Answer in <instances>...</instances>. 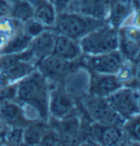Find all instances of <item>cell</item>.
<instances>
[{
    "label": "cell",
    "mask_w": 140,
    "mask_h": 146,
    "mask_svg": "<svg viewBox=\"0 0 140 146\" xmlns=\"http://www.w3.org/2000/svg\"><path fill=\"white\" fill-rule=\"evenodd\" d=\"M17 102L29 122L48 121V100L50 83L37 69L17 83Z\"/></svg>",
    "instance_id": "cell-1"
},
{
    "label": "cell",
    "mask_w": 140,
    "mask_h": 146,
    "mask_svg": "<svg viewBox=\"0 0 140 146\" xmlns=\"http://www.w3.org/2000/svg\"><path fill=\"white\" fill-rule=\"evenodd\" d=\"M106 23V20H101L73 11H61L57 13L53 30L56 33L80 40L86 34Z\"/></svg>",
    "instance_id": "cell-2"
},
{
    "label": "cell",
    "mask_w": 140,
    "mask_h": 146,
    "mask_svg": "<svg viewBox=\"0 0 140 146\" xmlns=\"http://www.w3.org/2000/svg\"><path fill=\"white\" fill-rule=\"evenodd\" d=\"M82 55H100L118 49L117 29L107 22L79 40Z\"/></svg>",
    "instance_id": "cell-3"
},
{
    "label": "cell",
    "mask_w": 140,
    "mask_h": 146,
    "mask_svg": "<svg viewBox=\"0 0 140 146\" xmlns=\"http://www.w3.org/2000/svg\"><path fill=\"white\" fill-rule=\"evenodd\" d=\"M80 68L79 61H69L55 54H49L36 62V69L48 80L50 84H66Z\"/></svg>",
    "instance_id": "cell-4"
},
{
    "label": "cell",
    "mask_w": 140,
    "mask_h": 146,
    "mask_svg": "<svg viewBox=\"0 0 140 146\" xmlns=\"http://www.w3.org/2000/svg\"><path fill=\"white\" fill-rule=\"evenodd\" d=\"M81 108L92 122L102 124H115L122 127L125 122L113 107L111 106L106 97H100L86 94L81 98Z\"/></svg>",
    "instance_id": "cell-5"
},
{
    "label": "cell",
    "mask_w": 140,
    "mask_h": 146,
    "mask_svg": "<svg viewBox=\"0 0 140 146\" xmlns=\"http://www.w3.org/2000/svg\"><path fill=\"white\" fill-rule=\"evenodd\" d=\"M80 68L88 71L106 74H117L122 70L126 59L118 49L100 55H82L79 59Z\"/></svg>",
    "instance_id": "cell-6"
},
{
    "label": "cell",
    "mask_w": 140,
    "mask_h": 146,
    "mask_svg": "<svg viewBox=\"0 0 140 146\" xmlns=\"http://www.w3.org/2000/svg\"><path fill=\"white\" fill-rule=\"evenodd\" d=\"M48 111L49 118L57 120L64 119L79 111L73 96L68 92L65 84H50Z\"/></svg>",
    "instance_id": "cell-7"
},
{
    "label": "cell",
    "mask_w": 140,
    "mask_h": 146,
    "mask_svg": "<svg viewBox=\"0 0 140 146\" xmlns=\"http://www.w3.org/2000/svg\"><path fill=\"white\" fill-rule=\"evenodd\" d=\"M88 142L103 146H114L126 144L122 127L115 124H102L90 122L86 130Z\"/></svg>",
    "instance_id": "cell-8"
},
{
    "label": "cell",
    "mask_w": 140,
    "mask_h": 146,
    "mask_svg": "<svg viewBox=\"0 0 140 146\" xmlns=\"http://www.w3.org/2000/svg\"><path fill=\"white\" fill-rule=\"evenodd\" d=\"M106 98L113 109L125 120L139 113L138 88L122 86Z\"/></svg>",
    "instance_id": "cell-9"
},
{
    "label": "cell",
    "mask_w": 140,
    "mask_h": 146,
    "mask_svg": "<svg viewBox=\"0 0 140 146\" xmlns=\"http://www.w3.org/2000/svg\"><path fill=\"white\" fill-rule=\"evenodd\" d=\"M89 74L90 80L88 85V94L90 95L109 97L111 94L123 86L117 74H106L94 71H89Z\"/></svg>",
    "instance_id": "cell-10"
},
{
    "label": "cell",
    "mask_w": 140,
    "mask_h": 146,
    "mask_svg": "<svg viewBox=\"0 0 140 146\" xmlns=\"http://www.w3.org/2000/svg\"><path fill=\"white\" fill-rule=\"evenodd\" d=\"M118 50L125 59L133 61L140 48V29L130 24H123L117 29Z\"/></svg>",
    "instance_id": "cell-11"
},
{
    "label": "cell",
    "mask_w": 140,
    "mask_h": 146,
    "mask_svg": "<svg viewBox=\"0 0 140 146\" xmlns=\"http://www.w3.org/2000/svg\"><path fill=\"white\" fill-rule=\"evenodd\" d=\"M66 11L79 12L93 18L106 20L109 13L107 0H72Z\"/></svg>",
    "instance_id": "cell-12"
},
{
    "label": "cell",
    "mask_w": 140,
    "mask_h": 146,
    "mask_svg": "<svg viewBox=\"0 0 140 146\" xmlns=\"http://www.w3.org/2000/svg\"><path fill=\"white\" fill-rule=\"evenodd\" d=\"M55 32V31H54ZM53 54L69 61L78 60L82 56V50L79 40L72 39L70 37L61 35L55 32V42Z\"/></svg>",
    "instance_id": "cell-13"
},
{
    "label": "cell",
    "mask_w": 140,
    "mask_h": 146,
    "mask_svg": "<svg viewBox=\"0 0 140 146\" xmlns=\"http://www.w3.org/2000/svg\"><path fill=\"white\" fill-rule=\"evenodd\" d=\"M55 42V32L52 29L45 30L40 35L31 39L29 49L33 55L35 62L53 52Z\"/></svg>",
    "instance_id": "cell-14"
},
{
    "label": "cell",
    "mask_w": 140,
    "mask_h": 146,
    "mask_svg": "<svg viewBox=\"0 0 140 146\" xmlns=\"http://www.w3.org/2000/svg\"><path fill=\"white\" fill-rule=\"evenodd\" d=\"M109 1V13L106 17V22L113 27L118 29L126 23L134 11L135 7L123 2L119 0H107Z\"/></svg>",
    "instance_id": "cell-15"
},
{
    "label": "cell",
    "mask_w": 140,
    "mask_h": 146,
    "mask_svg": "<svg viewBox=\"0 0 140 146\" xmlns=\"http://www.w3.org/2000/svg\"><path fill=\"white\" fill-rule=\"evenodd\" d=\"M0 117L7 127H20L25 128L29 121L23 113L21 105L15 102H9L0 105Z\"/></svg>",
    "instance_id": "cell-16"
},
{
    "label": "cell",
    "mask_w": 140,
    "mask_h": 146,
    "mask_svg": "<svg viewBox=\"0 0 140 146\" xmlns=\"http://www.w3.org/2000/svg\"><path fill=\"white\" fill-rule=\"evenodd\" d=\"M35 69H36V63L33 60L21 59L1 72L5 74L9 83H18L20 80L29 75Z\"/></svg>",
    "instance_id": "cell-17"
},
{
    "label": "cell",
    "mask_w": 140,
    "mask_h": 146,
    "mask_svg": "<svg viewBox=\"0 0 140 146\" xmlns=\"http://www.w3.org/2000/svg\"><path fill=\"white\" fill-rule=\"evenodd\" d=\"M47 128H48V121L36 120L29 122L23 132V145H40L43 134Z\"/></svg>",
    "instance_id": "cell-18"
},
{
    "label": "cell",
    "mask_w": 140,
    "mask_h": 146,
    "mask_svg": "<svg viewBox=\"0 0 140 146\" xmlns=\"http://www.w3.org/2000/svg\"><path fill=\"white\" fill-rule=\"evenodd\" d=\"M33 18L36 21H38L40 23H42L44 26L53 30L56 22V18H57V11H56L53 2L47 1V2L35 8Z\"/></svg>",
    "instance_id": "cell-19"
},
{
    "label": "cell",
    "mask_w": 140,
    "mask_h": 146,
    "mask_svg": "<svg viewBox=\"0 0 140 146\" xmlns=\"http://www.w3.org/2000/svg\"><path fill=\"white\" fill-rule=\"evenodd\" d=\"M31 37H29L26 34L23 33L22 29L15 33L12 37L9 38L6 47L3 49L2 54H19L23 52L25 50L29 49L31 43Z\"/></svg>",
    "instance_id": "cell-20"
},
{
    "label": "cell",
    "mask_w": 140,
    "mask_h": 146,
    "mask_svg": "<svg viewBox=\"0 0 140 146\" xmlns=\"http://www.w3.org/2000/svg\"><path fill=\"white\" fill-rule=\"evenodd\" d=\"M122 130L126 144H133L137 143L140 144V115L131 117L129 119H126L125 122L122 124Z\"/></svg>",
    "instance_id": "cell-21"
},
{
    "label": "cell",
    "mask_w": 140,
    "mask_h": 146,
    "mask_svg": "<svg viewBox=\"0 0 140 146\" xmlns=\"http://www.w3.org/2000/svg\"><path fill=\"white\" fill-rule=\"evenodd\" d=\"M33 14H34V8L26 0H20L17 2H12L10 17L20 21L21 23H24L30 19H32Z\"/></svg>",
    "instance_id": "cell-22"
},
{
    "label": "cell",
    "mask_w": 140,
    "mask_h": 146,
    "mask_svg": "<svg viewBox=\"0 0 140 146\" xmlns=\"http://www.w3.org/2000/svg\"><path fill=\"white\" fill-rule=\"evenodd\" d=\"M22 24L23 23H21L20 21L15 20L10 15L1 18L0 19V34L10 38L22 29Z\"/></svg>",
    "instance_id": "cell-23"
},
{
    "label": "cell",
    "mask_w": 140,
    "mask_h": 146,
    "mask_svg": "<svg viewBox=\"0 0 140 146\" xmlns=\"http://www.w3.org/2000/svg\"><path fill=\"white\" fill-rule=\"evenodd\" d=\"M23 132L24 128L8 127L5 132V145H23Z\"/></svg>",
    "instance_id": "cell-24"
},
{
    "label": "cell",
    "mask_w": 140,
    "mask_h": 146,
    "mask_svg": "<svg viewBox=\"0 0 140 146\" xmlns=\"http://www.w3.org/2000/svg\"><path fill=\"white\" fill-rule=\"evenodd\" d=\"M45 30H48V27L44 26L42 23H40L34 18L30 19L29 21H26V22H24L22 24V31H23V33L26 34L31 38L40 35Z\"/></svg>",
    "instance_id": "cell-25"
},
{
    "label": "cell",
    "mask_w": 140,
    "mask_h": 146,
    "mask_svg": "<svg viewBox=\"0 0 140 146\" xmlns=\"http://www.w3.org/2000/svg\"><path fill=\"white\" fill-rule=\"evenodd\" d=\"M40 145H47V146L61 145L59 132L55 128H53L52 125L48 124V128L46 129V131L43 134L42 140L40 142Z\"/></svg>",
    "instance_id": "cell-26"
},
{
    "label": "cell",
    "mask_w": 140,
    "mask_h": 146,
    "mask_svg": "<svg viewBox=\"0 0 140 146\" xmlns=\"http://www.w3.org/2000/svg\"><path fill=\"white\" fill-rule=\"evenodd\" d=\"M17 83H10L2 86L0 88V105L9 102H15L17 100Z\"/></svg>",
    "instance_id": "cell-27"
},
{
    "label": "cell",
    "mask_w": 140,
    "mask_h": 146,
    "mask_svg": "<svg viewBox=\"0 0 140 146\" xmlns=\"http://www.w3.org/2000/svg\"><path fill=\"white\" fill-rule=\"evenodd\" d=\"M11 5L10 0H0V19L10 15Z\"/></svg>",
    "instance_id": "cell-28"
},
{
    "label": "cell",
    "mask_w": 140,
    "mask_h": 146,
    "mask_svg": "<svg viewBox=\"0 0 140 146\" xmlns=\"http://www.w3.org/2000/svg\"><path fill=\"white\" fill-rule=\"evenodd\" d=\"M71 1L72 0H53V5H54L56 11L58 13L61 11H66Z\"/></svg>",
    "instance_id": "cell-29"
},
{
    "label": "cell",
    "mask_w": 140,
    "mask_h": 146,
    "mask_svg": "<svg viewBox=\"0 0 140 146\" xmlns=\"http://www.w3.org/2000/svg\"><path fill=\"white\" fill-rule=\"evenodd\" d=\"M134 63V75H135V84L137 88H140V62L133 61Z\"/></svg>",
    "instance_id": "cell-30"
},
{
    "label": "cell",
    "mask_w": 140,
    "mask_h": 146,
    "mask_svg": "<svg viewBox=\"0 0 140 146\" xmlns=\"http://www.w3.org/2000/svg\"><path fill=\"white\" fill-rule=\"evenodd\" d=\"M130 18H133V21H131V24L130 25H134L136 27L140 29V7H137L135 8Z\"/></svg>",
    "instance_id": "cell-31"
},
{
    "label": "cell",
    "mask_w": 140,
    "mask_h": 146,
    "mask_svg": "<svg viewBox=\"0 0 140 146\" xmlns=\"http://www.w3.org/2000/svg\"><path fill=\"white\" fill-rule=\"evenodd\" d=\"M8 40H9L8 37L3 36V35L0 34V55L2 54V51H3V49H5V47H6Z\"/></svg>",
    "instance_id": "cell-32"
},
{
    "label": "cell",
    "mask_w": 140,
    "mask_h": 146,
    "mask_svg": "<svg viewBox=\"0 0 140 146\" xmlns=\"http://www.w3.org/2000/svg\"><path fill=\"white\" fill-rule=\"evenodd\" d=\"M26 1H27L31 6L35 9V8H37L38 6H41V5H43V3L47 2V1H49V0H26Z\"/></svg>",
    "instance_id": "cell-33"
},
{
    "label": "cell",
    "mask_w": 140,
    "mask_h": 146,
    "mask_svg": "<svg viewBox=\"0 0 140 146\" xmlns=\"http://www.w3.org/2000/svg\"><path fill=\"white\" fill-rule=\"evenodd\" d=\"M7 84H10V83L8 82V80H7V78L5 76V74L2 72H0V88H1L2 86L7 85Z\"/></svg>",
    "instance_id": "cell-34"
},
{
    "label": "cell",
    "mask_w": 140,
    "mask_h": 146,
    "mask_svg": "<svg viewBox=\"0 0 140 146\" xmlns=\"http://www.w3.org/2000/svg\"><path fill=\"white\" fill-rule=\"evenodd\" d=\"M7 128H8V127L5 124L3 120H2V119H1V117H0V131H3V130H6Z\"/></svg>",
    "instance_id": "cell-35"
},
{
    "label": "cell",
    "mask_w": 140,
    "mask_h": 146,
    "mask_svg": "<svg viewBox=\"0 0 140 146\" xmlns=\"http://www.w3.org/2000/svg\"><path fill=\"white\" fill-rule=\"evenodd\" d=\"M133 61H139L140 62V48H139L138 52H137V55H136V57H135V59Z\"/></svg>",
    "instance_id": "cell-36"
},
{
    "label": "cell",
    "mask_w": 140,
    "mask_h": 146,
    "mask_svg": "<svg viewBox=\"0 0 140 146\" xmlns=\"http://www.w3.org/2000/svg\"><path fill=\"white\" fill-rule=\"evenodd\" d=\"M138 110L140 113V88H138Z\"/></svg>",
    "instance_id": "cell-37"
},
{
    "label": "cell",
    "mask_w": 140,
    "mask_h": 146,
    "mask_svg": "<svg viewBox=\"0 0 140 146\" xmlns=\"http://www.w3.org/2000/svg\"><path fill=\"white\" fill-rule=\"evenodd\" d=\"M10 1H11V3H12V2H17V1H20V0H10Z\"/></svg>",
    "instance_id": "cell-38"
},
{
    "label": "cell",
    "mask_w": 140,
    "mask_h": 146,
    "mask_svg": "<svg viewBox=\"0 0 140 146\" xmlns=\"http://www.w3.org/2000/svg\"><path fill=\"white\" fill-rule=\"evenodd\" d=\"M49 1H50V2H53V0H49Z\"/></svg>",
    "instance_id": "cell-39"
}]
</instances>
